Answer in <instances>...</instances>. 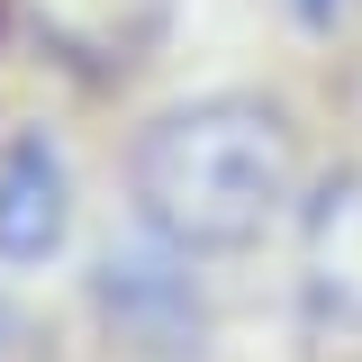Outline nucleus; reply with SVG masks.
<instances>
[{"label":"nucleus","instance_id":"f257e3e1","mask_svg":"<svg viewBox=\"0 0 362 362\" xmlns=\"http://www.w3.org/2000/svg\"><path fill=\"white\" fill-rule=\"evenodd\" d=\"M127 199H136L145 245H163L181 263L245 254L299 209V136L254 90L181 100L136 136Z\"/></svg>","mask_w":362,"mask_h":362},{"label":"nucleus","instance_id":"f03ea898","mask_svg":"<svg viewBox=\"0 0 362 362\" xmlns=\"http://www.w3.org/2000/svg\"><path fill=\"white\" fill-rule=\"evenodd\" d=\"M9 9L28 45L73 82H127L173 28V0H9Z\"/></svg>","mask_w":362,"mask_h":362},{"label":"nucleus","instance_id":"7ed1b4c3","mask_svg":"<svg viewBox=\"0 0 362 362\" xmlns=\"http://www.w3.org/2000/svg\"><path fill=\"white\" fill-rule=\"evenodd\" d=\"M299 308L317 335H362V163L299 199Z\"/></svg>","mask_w":362,"mask_h":362},{"label":"nucleus","instance_id":"20e7f679","mask_svg":"<svg viewBox=\"0 0 362 362\" xmlns=\"http://www.w3.org/2000/svg\"><path fill=\"white\" fill-rule=\"evenodd\" d=\"M73 226V173L45 136H9L0 154V263H45Z\"/></svg>","mask_w":362,"mask_h":362},{"label":"nucleus","instance_id":"39448f33","mask_svg":"<svg viewBox=\"0 0 362 362\" xmlns=\"http://www.w3.org/2000/svg\"><path fill=\"white\" fill-rule=\"evenodd\" d=\"M290 9H299V18H308V28H326V18H335V9H344V0H290Z\"/></svg>","mask_w":362,"mask_h":362}]
</instances>
